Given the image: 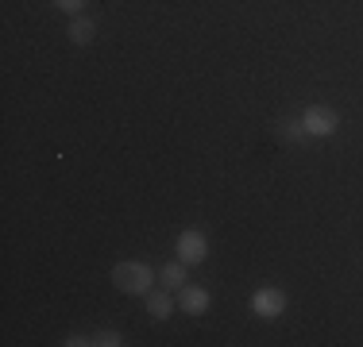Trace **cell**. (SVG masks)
Instances as JSON below:
<instances>
[{"mask_svg":"<svg viewBox=\"0 0 363 347\" xmlns=\"http://www.w3.org/2000/svg\"><path fill=\"white\" fill-rule=\"evenodd\" d=\"M112 282H116L120 293H128V297H147L155 285V271L140 258H124V263L112 266Z\"/></svg>","mask_w":363,"mask_h":347,"instance_id":"6da1fadb","label":"cell"},{"mask_svg":"<svg viewBox=\"0 0 363 347\" xmlns=\"http://www.w3.org/2000/svg\"><path fill=\"white\" fill-rule=\"evenodd\" d=\"M301 127L313 139H328L340 127V116H336V108H328V104H309V108L301 112Z\"/></svg>","mask_w":363,"mask_h":347,"instance_id":"7a4b0ae2","label":"cell"},{"mask_svg":"<svg viewBox=\"0 0 363 347\" xmlns=\"http://www.w3.org/2000/svg\"><path fill=\"white\" fill-rule=\"evenodd\" d=\"M178 258L186 266H197V263H205V258H209V239H205L201 228L178 232Z\"/></svg>","mask_w":363,"mask_h":347,"instance_id":"3957f363","label":"cell"},{"mask_svg":"<svg viewBox=\"0 0 363 347\" xmlns=\"http://www.w3.org/2000/svg\"><path fill=\"white\" fill-rule=\"evenodd\" d=\"M252 312L263 317V320L282 317V312H286V293H282L279 285H263V290H255L252 293Z\"/></svg>","mask_w":363,"mask_h":347,"instance_id":"277c9868","label":"cell"},{"mask_svg":"<svg viewBox=\"0 0 363 347\" xmlns=\"http://www.w3.org/2000/svg\"><path fill=\"white\" fill-rule=\"evenodd\" d=\"M209 290H205V285H182V290H178V309L182 312H189V317H201V312L205 309H209Z\"/></svg>","mask_w":363,"mask_h":347,"instance_id":"5b68a950","label":"cell"},{"mask_svg":"<svg viewBox=\"0 0 363 347\" xmlns=\"http://www.w3.org/2000/svg\"><path fill=\"white\" fill-rule=\"evenodd\" d=\"M174 312V293L170 290H151L147 293V317L151 320H167Z\"/></svg>","mask_w":363,"mask_h":347,"instance_id":"8992f818","label":"cell"},{"mask_svg":"<svg viewBox=\"0 0 363 347\" xmlns=\"http://www.w3.org/2000/svg\"><path fill=\"white\" fill-rule=\"evenodd\" d=\"M159 282H162V290L178 293L182 285H186V263H182V258H174V263H167V266H162V274H159Z\"/></svg>","mask_w":363,"mask_h":347,"instance_id":"52a82bcc","label":"cell"},{"mask_svg":"<svg viewBox=\"0 0 363 347\" xmlns=\"http://www.w3.org/2000/svg\"><path fill=\"white\" fill-rule=\"evenodd\" d=\"M93 35H97V23H93L89 16H74V23H70V39L77 42V47H89Z\"/></svg>","mask_w":363,"mask_h":347,"instance_id":"ba28073f","label":"cell"},{"mask_svg":"<svg viewBox=\"0 0 363 347\" xmlns=\"http://www.w3.org/2000/svg\"><path fill=\"white\" fill-rule=\"evenodd\" d=\"M279 135L294 143V139H301V135H306V127H301V120H282V124H279Z\"/></svg>","mask_w":363,"mask_h":347,"instance_id":"9c48e42d","label":"cell"},{"mask_svg":"<svg viewBox=\"0 0 363 347\" xmlns=\"http://www.w3.org/2000/svg\"><path fill=\"white\" fill-rule=\"evenodd\" d=\"M85 4H89V0H55L58 12H70V16H85Z\"/></svg>","mask_w":363,"mask_h":347,"instance_id":"30bf717a","label":"cell"},{"mask_svg":"<svg viewBox=\"0 0 363 347\" xmlns=\"http://www.w3.org/2000/svg\"><path fill=\"white\" fill-rule=\"evenodd\" d=\"M93 343H97V347H120V343H124V336H120V332H97V336H93Z\"/></svg>","mask_w":363,"mask_h":347,"instance_id":"8fae6325","label":"cell"}]
</instances>
